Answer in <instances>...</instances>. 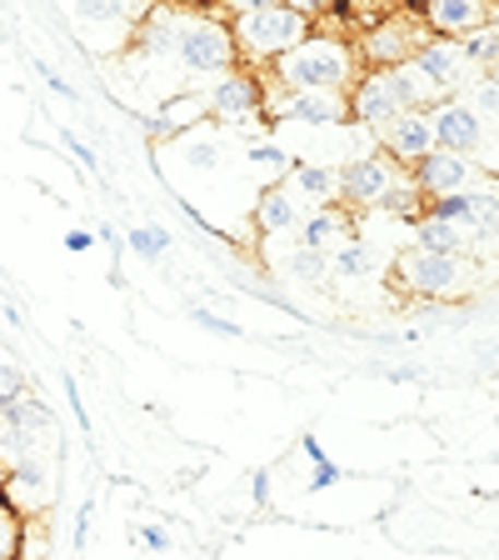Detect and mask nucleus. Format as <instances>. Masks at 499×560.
<instances>
[{
    "label": "nucleus",
    "mask_w": 499,
    "mask_h": 560,
    "mask_svg": "<svg viewBox=\"0 0 499 560\" xmlns=\"http://www.w3.org/2000/svg\"><path fill=\"white\" fill-rule=\"evenodd\" d=\"M360 70L365 66L360 50H355V35L345 31V5H330L300 46L265 70V85H275L280 95H305V91L349 95V85L360 81Z\"/></svg>",
    "instance_id": "f257e3e1"
},
{
    "label": "nucleus",
    "mask_w": 499,
    "mask_h": 560,
    "mask_svg": "<svg viewBox=\"0 0 499 560\" xmlns=\"http://www.w3.org/2000/svg\"><path fill=\"white\" fill-rule=\"evenodd\" d=\"M225 25H230L235 66L265 75L275 60H285L305 35L314 31V21L300 11V0L280 5V0H240V5H221Z\"/></svg>",
    "instance_id": "f03ea898"
},
{
    "label": "nucleus",
    "mask_w": 499,
    "mask_h": 560,
    "mask_svg": "<svg viewBox=\"0 0 499 560\" xmlns=\"http://www.w3.org/2000/svg\"><path fill=\"white\" fill-rule=\"evenodd\" d=\"M340 206L345 210H384V215H405L419 221L425 215V196L415 186V171L375 155H355L340 165Z\"/></svg>",
    "instance_id": "7ed1b4c3"
},
{
    "label": "nucleus",
    "mask_w": 499,
    "mask_h": 560,
    "mask_svg": "<svg viewBox=\"0 0 499 560\" xmlns=\"http://www.w3.org/2000/svg\"><path fill=\"white\" fill-rule=\"evenodd\" d=\"M165 56L186 70V75H225V70H235L230 25H225L221 5L175 15V35H170V50H165Z\"/></svg>",
    "instance_id": "20e7f679"
},
{
    "label": "nucleus",
    "mask_w": 499,
    "mask_h": 560,
    "mask_svg": "<svg viewBox=\"0 0 499 560\" xmlns=\"http://www.w3.org/2000/svg\"><path fill=\"white\" fill-rule=\"evenodd\" d=\"M395 280L419 301H460L475 291L479 260L475 256H444V250H425V245H405L395 256Z\"/></svg>",
    "instance_id": "39448f33"
},
{
    "label": "nucleus",
    "mask_w": 499,
    "mask_h": 560,
    "mask_svg": "<svg viewBox=\"0 0 499 560\" xmlns=\"http://www.w3.org/2000/svg\"><path fill=\"white\" fill-rule=\"evenodd\" d=\"M205 110L210 120H225V126L265 120V75H256L245 66L215 75V85H205Z\"/></svg>",
    "instance_id": "423d86ee"
},
{
    "label": "nucleus",
    "mask_w": 499,
    "mask_h": 560,
    "mask_svg": "<svg viewBox=\"0 0 499 560\" xmlns=\"http://www.w3.org/2000/svg\"><path fill=\"white\" fill-rule=\"evenodd\" d=\"M415 186H419V196H425V206H430V200H450V196H465V190L495 186V175H485L479 161H470V155L435 151L415 165Z\"/></svg>",
    "instance_id": "0eeeda50"
},
{
    "label": "nucleus",
    "mask_w": 499,
    "mask_h": 560,
    "mask_svg": "<svg viewBox=\"0 0 499 560\" xmlns=\"http://www.w3.org/2000/svg\"><path fill=\"white\" fill-rule=\"evenodd\" d=\"M345 101H349V120L365 126L370 136L409 110L405 95H400V85H395V70H360V81L349 85Z\"/></svg>",
    "instance_id": "6e6552de"
},
{
    "label": "nucleus",
    "mask_w": 499,
    "mask_h": 560,
    "mask_svg": "<svg viewBox=\"0 0 499 560\" xmlns=\"http://www.w3.org/2000/svg\"><path fill=\"white\" fill-rule=\"evenodd\" d=\"M430 130H435V151L470 155V161L479 155V145H485V136H489L485 116H479L470 101H460V95H450V101L435 105V110H430Z\"/></svg>",
    "instance_id": "1a4fd4ad"
},
{
    "label": "nucleus",
    "mask_w": 499,
    "mask_h": 560,
    "mask_svg": "<svg viewBox=\"0 0 499 560\" xmlns=\"http://www.w3.org/2000/svg\"><path fill=\"white\" fill-rule=\"evenodd\" d=\"M415 11L435 40H465V35L499 21V5H489V0H425Z\"/></svg>",
    "instance_id": "9d476101"
},
{
    "label": "nucleus",
    "mask_w": 499,
    "mask_h": 560,
    "mask_svg": "<svg viewBox=\"0 0 499 560\" xmlns=\"http://www.w3.org/2000/svg\"><path fill=\"white\" fill-rule=\"evenodd\" d=\"M375 151L384 155V161L405 165V171H415L425 155H435V130H430V110H405V116H395L390 126L375 130Z\"/></svg>",
    "instance_id": "9b49d317"
},
{
    "label": "nucleus",
    "mask_w": 499,
    "mask_h": 560,
    "mask_svg": "<svg viewBox=\"0 0 499 560\" xmlns=\"http://www.w3.org/2000/svg\"><path fill=\"white\" fill-rule=\"evenodd\" d=\"M415 66L425 70V75H430L435 85H440L444 101H450L454 91H465V85L479 75V70L470 66V56H465V46H460V40H435V35L425 40V46H419Z\"/></svg>",
    "instance_id": "f8f14e48"
},
{
    "label": "nucleus",
    "mask_w": 499,
    "mask_h": 560,
    "mask_svg": "<svg viewBox=\"0 0 499 560\" xmlns=\"http://www.w3.org/2000/svg\"><path fill=\"white\" fill-rule=\"evenodd\" d=\"M265 120H300V126H345L349 101L335 91H305V95H280L265 105Z\"/></svg>",
    "instance_id": "ddd939ff"
},
{
    "label": "nucleus",
    "mask_w": 499,
    "mask_h": 560,
    "mask_svg": "<svg viewBox=\"0 0 499 560\" xmlns=\"http://www.w3.org/2000/svg\"><path fill=\"white\" fill-rule=\"evenodd\" d=\"M295 200H305L310 210H330L340 206V165H320V161H295L290 180H285Z\"/></svg>",
    "instance_id": "4468645a"
},
{
    "label": "nucleus",
    "mask_w": 499,
    "mask_h": 560,
    "mask_svg": "<svg viewBox=\"0 0 499 560\" xmlns=\"http://www.w3.org/2000/svg\"><path fill=\"white\" fill-rule=\"evenodd\" d=\"M295 235H300V245H295V250H314V256H330L340 241H349V235H355V210H345V206L310 210Z\"/></svg>",
    "instance_id": "2eb2a0df"
},
{
    "label": "nucleus",
    "mask_w": 499,
    "mask_h": 560,
    "mask_svg": "<svg viewBox=\"0 0 499 560\" xmlns=\"http://www.w3.org/2000/svg\"><path fill=\"white\" fill-rule=\"evenodd\" d=\"M300 221H305V206L285 190V180L260 190V200H256V231L260 235H290V231H300Z\"/></svg>",
    "instance_id": "dca6fc26"
},
{
    "label": "nucleus",
    "mask_w": 499,
    "mask_h": 560,
    "mask_svg": "<svg viewBox=\"0 0 499 560\" xmlns=\"http://www.w3.org/2000/svg\"><path fill=\"white\" fill-rule=\"evenodd\" d=\"M330 270H335V276H345V280L370 276V270H375L370 241H365V235H349V241H340L335 250H330Z\"/></svg>",
    "instance_id": "f3484780"
},
{
    "label": "nucleus",
    "mask_w": 499,
    "mask_h": 560,
    "mask_svg": "<svg viewBox=\"0 0 499 560\" xmlns=\"http://www.w3.org/2000/svg\"><path fill=\"white\" fill-rule=\"evenodd\" d=\"M25 530L31 521L0 495V560H25Z\"/></svg>",
    "instance_id": "a211bd4d"
},
{
    "label": "nucleus",
    "mask_w": 499,
    "mask_h": 560,
    "mask_svg": "<svg viewBox=\"0 0 499 560\" xmlns=\"http://www.w3.org/2000/svg\"><path fill=\"white\" fill-rule=\"evenodd\" d=\"M460 46H465V56H470V66H475V70L495 66V60H499V21L485 25V31H475V35H465Z\"/></svg>",
    "instance_id": "6ab92c4d"
},
{
    "label": "nucleus",
    "mask_w": 499,
    "mask_h": 560,
    "mask_svg": "<svg viewBox=\"0 0 499 560\" xmlns=\"http://www.w3.org/2000/svg\"><path fill=\"white\" fill-rule=\"evenodd\" d=\"M126 241L140 260H161L165 250H170V231H161V225H130Z\"/></svg>",
    "instance_id": "aec40b11"
},
{
    "label": "nucleus",
    "mask_w": 499,
    "mask_h": 560,
    "mask_svg": "<svg viewBox=\"0 0 499 560\" xmlns=\"http://www.w3.org/2000/svg\"><path fill=\"white\" fill-rule=\"evenodd\" d=\"M245 155H250V161L256 165H275L280 171V180H285V171H290V151H285V145H270V140H250V145H245Z\"/></svg>",
    "instance_id": "412c9836"
},
{
    "label": "nucleus",
    "mask_w": 499,
    "mask_h": 560,
    "mask_svg": "<svg viewBox=\"0 0 499 560\" xmlns=\"http://www.w3.org/2000/svg\"><path fill=\"white\" fill-rule=\"evenodd\" d=\"M290 270L300 280H310V285H320V280L330 276V256H314V250H295L290 256Z\"/></svg>",
    "instance_id": "4be33fe9"
},
{
    "label": "nucleus",
    "mask_w": 499,
    "mask_h": 560,
    "mask_svg": "<svg viewBox=\"0 0 499 560\" xmlns=\"http://www.w3.org/2000/svg\"><path fill=\"white\" fill-rule=\"evenodd\" d=\"M25 396V375L15 371V365H0V410L11 406V400Z\"/></svg>",
    "instance_id": "5701e85b"
},
{
    "label": "nucleus",
    "mask_w": 499,
    "mask_h": 560,
    "mask_svg": "<svg viewBox=\"0 0 499 560\" xmlns=\"http://www.w3.org/2000/svg\"><path fill=\"white\" fill-rule=\"evenodd\" d=\"M190 315H195V320H200V326H205V330H215V336H245V330L240 326H235V320H221V315H210V311H200V305H195V311H190Z\"/></svg>",
    "instance_id": "b1692460"
},
{
    "label": "nucleus",
    "mask_w": 499,
    "mask_h": 560,
    "mask_svg": "<svg viewBox=\"0 0 499 560\" xmlns=\"http://www.w3.org/2000/svg\"><path fill=\"white\" fill-rule=\"evenodd\" d=\"M35 70H40V75H46V85H50V91L60 95V101H81V91H75V85H66V81H60V75H56V70L46 66V60H35Z\"/></svg>",
    "instance_id": "393cba45"
},
{
    "label": "nucleus",
    "mask_w": 499,
    "mask_h": 560,
    "mask_svg": "<svg viewBox=\"0 0 499 560\" xmlns=\"http://www.w3.org/2000/svg\"><path fill=\"white\" fill-rule=\"evenodd\" d=\"M60 140H66V145H70V155H75V161H81L85 171H95V151H91V145H85L81 136H75V130H60Z\"/></svg>",
    "instance_id": "a878e982"
},
{
    "label": "nucleus",
    "mask_w": 499,
    "mask_h": 560,
    "mask_svg": "<svg viewBox=\"0 0 499 560\" xmlns=\"http://www.w3.org/2000/svg\"><path fill=\"white\" fill-rule=\"evenodd\" d=\"M140 546L145 550H170V530H165V525H140Z\"/></svg>",
    "instance_id": "bb28decb"
},
{
    "label": "nucleus",
    "mask_w": 499,
    "mask_h": 560,
    "mask_svg": "<svg viewBox=\"0 0 499 560\" xmlns=\"http://www.w3.org/2000/svg\"><path fill=\"white\" fill-rule=\"evenodd\" d=\"M310 486H314V490L340 486V466H335V460H325V466H310Z\"/></svg>",
    "instance_id": "cd10ccee"
},
{
    "label": "nucleus",
    "mask_w": 499,
    "mask_h": 560,
    "mask_svg": "<svg viewBox=\"0 0 499 560\" xmlns=\"http://www.w3.org/2000/svg\"><path fill=\"white\" fill-rule=\"evenodd\" d=\"M91 245H95V231H81V225H75V231H66V250H70V256H85Z\"/></svg>",
    "instance_id": "c85d7f7f"
},
{
    "label": "nucleus",
    "mask_w": 499,
    "mask_h": 560,
    "mask_svg": "<svg viewBox=\"0 0 499 560\" xmlns=\"http://www.w3.org/2000/svg\"><path fill=\"white\" fill-rule=\"evenodd\" d=\"M300 455L310 460V466H325V460H330L325 445H320V435H305V441H300Z\"/></svg>",
    "instance_id": "c756f323"
},
{
    "label": "nucleus",
    "mask_w": 499,
    "mask_h": 560,
    "mask_svg": "<svg viewBox=\"0 0 499 560\" xmlns=\"http://www.w3.org/2000/svg\"><path fill=\"white\" fill-rule=\"evenodd\" d=\"M91 540V505L81 511V521H75V546H85Z\"/></svg>",
    "instance_id": "7c9ffc66"
},
{
    "label": "nucleus",
    "mask_w": 499,
    "mask_h": 560,
    "mask_svg": "<svg viewBox=\"0 0 499 560\" xmlns=\"http://www.w3.org/2000/svg\"><path fill=\"white\" fill-rule=\"evenodd\" d=\"M256 501H270V476H256Z\"/></svg>",
    "instance_id": "2f4dec72"
},
{
    "label": "nucleus",
    "mask_w": 499,
    "mask_h": 560,
    "mask_svg": "<svg viewBox=\"0 0 499 560\" xmlns=\"http://www.w3.org/2000/svg\"><path fill=\"white\" fill-rule=\"evenodd\" d=\"M0 486H5V460H0Z\"/></svg>",
    "instance_id": "473e14b6"
}]
</instances>
